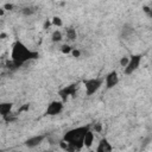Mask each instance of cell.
Instances as JSON below:
<instances>
[{"label":"cell","instance_id":"cell-1","mask_svg":"<svg viewBox=\"0 0 152 152\" xmlns=\"http://www.w3.org/2000/svg\"><path fill=\"white\" fill-rule=\"evenodd\" d=\"M90 125H84V126H80V127H75L71 128L69 131H66L63 135V141L66 142V148L64 150L65 152H77L80 150H82L83 146V138L86 135V133L90 129Z\"/></svg>","mask_w":152,"mask_h":152},{"label":"cell","instance_id":"cell-2","mask_svg":"<svg viewBox=\"0 0 152 152\" xmlns=\"http://www.w3.org/2000/svg\"><path fill=\"white\" fill-rule=\"evenodd\" d=\"M39 58V52L30 50L23 42L17 40L12 45V51H11V61L14 63V65L19 69L23 66L25 63L30 61H34Z\"/></svg>","mask_w":152,"mask_h":152},{"label":"cell","instance_id":"cell-3","mask_svg":"<svg viewBox=\"0 0 152 152\" xmlns=\"http://www.w3.org/2000/svg\"><path fill=\"white\" fill-rule=\"evenodd\" d=\"M103 83V80L102 78H88V80H84L83 81V84L86 87V93L88 96H91L93 94H95L102 86Z\"/></svg>","mask_w":152,"mask_h":152},{"label":"cell","instance_id":"cell-4","mask_svg":"<svg viewBox=\"0 0 152 152\" xmlns=\"http://www.w3.org/2000/svg\"><path fill=\"white\" fill-rule=\"evenodd\" d=\"M141 58L142 56L141 55H132L128 59V64L124 68V72L125 75H132L140 65V62H141Z\"/></svg>","mask_w":152,"mask_h":152},{"label":"cell","instance_id":"cell-5","mask_svg":"<svg viewBox=\"0 0 152 152\" xmlns=\"http://www.w3.org/2000/svg\"><path fill=\"white\" fill-rule=\"evenodd\" d=\"M76 91H77V83H71L62 89H59L58 91V95L59 97L62 99V102H66L69 97H74L76 96Z\"/></svg>","mask_w":152,"mask_h":152},{"label":"cell","instance_id":"cell-6","mask_svg":"<svg viewBox=\"0 0 152 152\" xmlns=\"http://www.w3.org/2000/svg\"><path fill=\"white\" fill-rule=\"evenodd\" d=\"M63 107H64V104H63L62 101L55 100V101H52V102H50V103L48 104V108H46V110H45V115H49V116L58 115V114L63 110Z\"/></svg>","mask_w":152,"mask_h":152},{"label":"cell","instance_id":"cell-7","mask_svg":"<svg viewBox=\"0 0 152 152\" xmlns=\"http://www.w3.org/2000/svg\"><path fill=\"white\" fill-rule=\"evenodd\" d=\"M104 81H106V88H107V89H112V88H114V87L119 83V76H118V72H116L115 70H112L110 72L107 74Z\"/></svg>","mask_w":152,"mask_h":152},{"label":"cell","instance_id":"cell-8","mask_svg":"<svg viewBox=\"0 0 152 152\" xmlns=\"http://www.w3.org/2000/svg\"><path fill=\"white\" fill-rule=\"evenodd\" d=\"M45 139V135L44 134H38V135H33L31 138H28L26 141H25V146L28 147V148H33V147H37L39 146L43 140Z\"/></svg>","mask_w":152,"mask_h":152},{"label":"cell","instance_id":"cell-9","mask_svg":"<svg viewBox=\"0 0 152 152\" xmlns=\"http://www.w3.org/2000/svg\"><path fill=\"white\" fill-rule=\"evenodd\" d=\"M112 151H113V147H112L110 142L108 141L107 138H103V139L100 140L95 152H112Z\"/></svg>","mask_w":152,"mask_h":152},{"label":"cell","instance_id":"cell-10","mask_svg":"<svg viewBox=\"0 0 152 152\" xmlns=\"http://www.w3.org/2000/svg\"><path fill=\"white\" fill-rule=\"evenodd\" d=\"M13 103L12 102H0V115L2 118H6L10 113H12Z\"/></svg>","mask_w":152,"mask_h":152},{"label":"cell","instance_id":"cell-11","mask_svg":"<svg viewBox=\"0 0 152 152\" xmlns=\"http://www.w3.org/2000/svg\"><path fill=\"white\" fill-rule=\"evenodd\" d=\"M133 33H134V28H133L132 25L125 24V25L122 26V28H121V37H122L124 39H128Z\"/></svg>","mask_w":152,"mask_h":152},{"label":"cell","instance_id":"cell-12","mask_svg":"<svg viewBox=\"0 0 152 152\" xmlns=\"http://www.w3.org/2000/svg\"><path fill=\"white\" fill-rule=\"evenodd\" d=\"M93 141H94V133L89 129V131L86 133L84 138H83V146L90 147V146L93 145Z\"/></svg>","mask_w":152,"mask_h":152},{"label":"cell","instance_id":"cell-13","mask_svg":"<svg viewBox=\"0 0 152 152\" xmlns=\"http://www.w3.org/2000/svg\"><path fill=\"white\" fill-rule=\"evenodd\" d=\"M65 36L68 38V40H75L76 37H77V33H76V30L74 27H66L65 28Z\"/></svg>","mask_w":152,"mask_h":152},{"label":"cell","instance_id":"cell-14","mask_svg":"<svg viewBox=\"0 0 152 152\" xmlns=\"http://www.w3.org/2000/svg\"><path fill=\"white\" fill-rule=\"evenodd\" d=\"M62 39H63L62 32H61L59 30H55V31L52 32V34H51V40H52L53 43H58V42H61Z\"/></svg>","mask_w":152,"mask_h":152},{"label":"cell","instance_id":"cell-15","mask_svg":"<svg viewBox=\"0 0 152 152\" xmlns=\"http://www.w3.org/2000/svg\"><path fill=\"white\" fill-rule=\"evenodd\" d=\"M36 12H37L36 7H32V6H27V7H24V8L21 10V13H23L24 15H26V17L32 15V14H34Z\"/></svg>","mask_w":152,"mask_h":152},{"label":"cell","instance_id":"cell-16","mask_svg":"<svg viewBox=\"0 0 152 152\" xmlns=\"http://www.w3.org/2000/svg\"><path fill=\"white\" fill-rule=\"evenodd\" d=\"M52 24H53L55 26H57V27H61V26L63 25V21H62V19H61L59 17H53V18H52Z\"/></svg>","mask_w":152,"mask_h":152},{"label":"cell","instance_id":"cell-17","mask_svg":"<svg viewBox=\"0 0 152 152\" xmlns=\"http://www.w3.org/2000/svg\"><path fill=\"white\" fill-rule=\"evenodd\" d=\"M61 51H62L63 53H71V51H72V48H71L70 45H66V44H64V45H62V46H61Z\"/></svg>","mask_w":152,"mask_h":152},{"label":"cell","instance_id":"cell-18","mask_svg":"<svg viewBox=\"0 0 152 152\" xmlns=\"http://www.w3.org/2000/svg\"><path fill=\"white\" fill-rule=\"evenodd\" d=\"M28 108H30V104H28V103L24 104L23 107H20V108L18 109V112H17V115H19V114H20V113H23V112H26V110H28Z\"/></svg>","mask_w":152,"mask_h":152},{"label":"cell","instance_id":"cell-19","mask_svg":"<svg viewBox=\"0 0 152 152\" xmlns=\"http://www.w3.org/2000/svg\"><path fill=\"white\" fill-rule=\"evenodd\" d=\"M128 59H129L128 57H122V58L120 59V65H121L122 68H125V66L128 64Z\"/></svg>","mask_w":152,"mask_h":152},{"label":"cell","instance_id":"cell-20","mask_svg":"<svg viewBox=\"0 0 152 152\" xmlns=\"http://www.w3.org/2000/svg\"><path fill=\"white\" fill-rule=\"evenodd\" d=\"M94 131H95V132H97V133H100V132L102 131V125H101L100 122L95 124V125H94Z\"/></svg>","mask_w":152,"mask_h":152},{"label":"cell","instance_id":"cell-21","mask_svg":"<svg viewBox=\"0 0 152 152\" xmlns=\"http://www.w3.org/2000/svg\"><path fill=\"white\" fill-rule=\"evenodd\" d=\"M71 53H72V56H74V57H76V58H78V57L81 56V51H80V50H77V49H72Z\"/></svg>","mask_w":152,"mask_h":152},{"label":"cell","instance_id":"cell-22","mask_svg":"<svg viewBox=\"0 0 152 152\" xmlns=\"http://www.w3.org/2000/svg\"><path fill=\"white\" fill-rule=\"evenodd\" d=\"M12 8H13L12 4H5L4 5V10H12Z\"/></svg>","mask_w":152,"mask_h":152},{"label":"cell","instance_id":"cell-23","mask_svg":"<svg viewBox=\"0 0 152 152\" xmlns=\"http://www.w3.org/2000/svg\"><path fill=\"white\" fill-rule=\"evenodd\" d=\"M142 10H144V12H145V13H147L148 15H151V10H150L147 6H144V7H142Z\"/></svg>","mask_w":152,"mask_h":152},{"label":"cell","instance_id":"cell-24","mask_svg":"<svg viewBox=\"0 0 152 152\" xmlns=\"http://www.w3.org/2000/svg\"><path fill=\"white\" fill-rule=\"evenodd\" d=\"M49 26H50V21H49V20H46V21H45V24H44V28H48Z\"/></svg>","mask_w":152,"mask_h":152},{"label":"cell","instance_id":"cell-25","mask_svg":"<svg viewBox=\"0 0 152 152\" xmlns=\"http://www.w3.org/2000/svg\"><path fill=\"white\" fill-rule=\"evenodd\" d=\"M2 14H4V8L0 10V15H2Z\"/></svg>","mask_w":152,"mask_h":152},{"label":"cell","instance_id":"cell-26","mask_svg":"<svg viewBox=\"0 0 152 152\" xmlns=\"http://www.w3.org/2000/svg\"><path fill=\"white\" fill-rule=\"evenodd\" d=\"M89 152H95V151H93V150H90V151H89Z\"/></svg>","mask_w":152,"mask_h":152},{"label":"cell","instance_id":"cell-27","mask_svg":"<svg viewBox=\"0 0 152 152\" xmlns=\"http://www.w3.org/2000/svg\"><path fill=\"white\" fill-rule=\"evenodd\" d=\"M45 152H52V151H45Z\"/></svg>","mask_w":152,"mask_h":152},{"label":"cell","instance_id":"cell-28","mask_svg":"<svg viewBox=\"0 0 152 152\" xmlns=\"http://www.w3.org/2000/svg\"><path fill=\"white\" fill-rule=\"evenodd\" d=\"M0 152H4V151H2V150H1V148H0Z\"/></svg>","mask_w":152,"mask_h":152}]
</instances>
